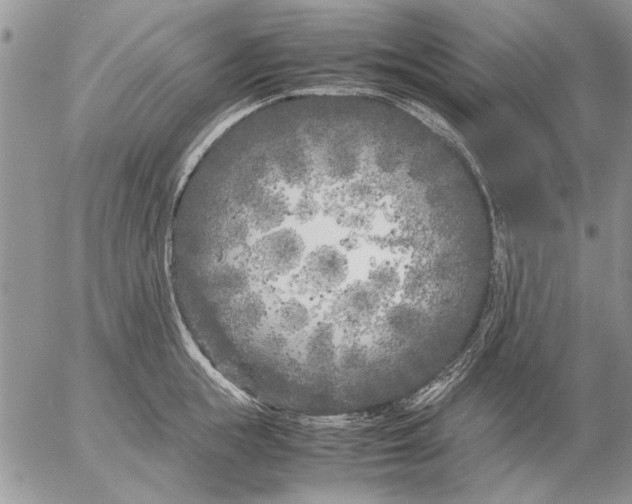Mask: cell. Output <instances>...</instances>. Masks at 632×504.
<instances>
[{
    "mask_svg": "<svg viewBox=\"0 0 632 504\" xmlns=\"http://www.w3.org/2000/svg\"><path fill=\"white\" fill-rule=\"evenodd\" d=\"M305 252L302 235L294 228L279 227L261 237L254 247V261L268 278L283 277L299 266Z\"/></svg>",
    "mask_w": 632,
    "mask_h": 504,
    "instance_id": "cell-1",
    "label": "cell"
},
{
    "mask_svg": "<svg viewBox=\"0 0 632 504\" xmlns=\"http://www.w3.org/2000/svg\"><path fill=\"white\" fill-rule=\"evenodd\" d=\"M349 273L346 256L336 247L323 245L305 259L300 281L305 290L313 294L330 293L338 289Z\"/></svg>",
    "mask_w": 632,
    "mask_h": 504,
    "instance_id": "cell-2",
    "label": "cell"
},
{
    "mask_svg": "<svg viewBox=\"0 0 632 504\" xmlns=\"http://www.w3.org/2000/svg\"><path fill=\"white\" fill-rule=\"evenodd\" d=\"M338 358L334 325L330 322H318L310 329L303 345L304 367L312 375H323L338 366Z\"/></svg>",
    "mask_w": 632,
    "mask_h": 504,
    "instance_id": "cell-3",
    "label": "cell"
},
{
    "mask_svg": "<svg viewBox=\"0 0 632 504\" xmlns=\"http://www.w3.org/2000/svg\"><path fill=\"white\" fill-rule=\"evenodd\" d=\"M380 301L368 282L357 281L348 285L336 299L335 315L348 326H360L377 314Z\"/></svg>",
    "mask_w": 632,
    "mask_h": 504,
    "instance_id": "cell-4",
    "label": "cell"
},
{
    "mask_svg": "<svg viewBox=\"0 0 632 504\" xmlns=\"http://www.w3.org/2000/svg\"><path fill=\"white\" fill-rule=\"evenodd\" d=\"M289 213L287 197L279 191H265L250 206L249 226L259 233L273 231L285 222Z\"/></svg>",
    "mask_w": 632,
    "mask_h": 504,
    "instance_id": "cell-5",
    "label": "cell"
},
{
    "mask_svg": "<svg viewBox=\"0 0 632 504\" xmlns=\"http://www.w3.org/2000/svg\"><path fill=\"white\" fill-rule=\"evenodd\" d=\"M419 315L415 309L407 305H399L390 309L384 320L386 331L395 338H405L415 331Z\"/></svg>",
    "mask_w": 632,
    "mask_h": 504,
    "instance_id": "cell-6",
    "label": "cell"
},
{
    "mask_svg": "<svg viewBox=\"0 0 632 504\" xmlns=\"http://www.w3.org/2000/svg\"><path fill=\"white\" fill-rule=\"evenodd\" d=\"M399 274L394 267L390 265H380L369 274L368 284L380 299H388L393 297L399 288Z\"/></svg>",
    "mask_w": 632,
    "mask_h": 504,
    "instance_id": "cell-7",
    "label": "cell"
}]
</instances>
